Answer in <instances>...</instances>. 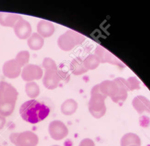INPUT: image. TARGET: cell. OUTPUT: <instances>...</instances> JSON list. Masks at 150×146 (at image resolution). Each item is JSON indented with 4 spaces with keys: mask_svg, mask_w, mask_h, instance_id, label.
<instances>
[{
    "mask_svg": "<svg viewBox=\"0 0 150 146\" xmlns=\"http://www.w3.org/2000/svg\"><path fill=\"white\" fill-rule=\"evenodd\" d=\"M50 112V108L47 105L34 99L23 103L19 109L22 118L30 124H36L44 120Z\"/></svg>",
    "mask_w": 150,
    "mask_h": 146,
    "instance_id": "obj_1",
    "label": "cell"
},
{
    "mask_svg": "<svg viewBox=\"0 0 150 146\" xmlns=\"http://www.w3.org/2000/svg\"><path fill=\"white\" fill-rule=\"evenodd\" d=\"M106 97L100 91L99 84H97L92 88L88 103V110L94 117L100 118L105 113L106 107L104 101Z\"/></svg>",
    "mask_w": 150,
    "mask_h": 146,
    "instance_id": "obj_2",
    "label": "cell"
},
{
    "mask_svg": "<svg viewBox=\"0 0 150 146\" xmlns=\"http://www.w3.org/2000/svg\"><path fill=\"white\" fill-rule=\"evenodd\" d=\"M86 37L74 30L68 29L57 39L59 47L64 51H69L76 46L82 44Z\"/></svg>",
    "mask_w": 150,
    "mask_h": 146,
    "instance_id": "obj_3",
    "label": "cell"
},
{
    "mask_svg": "<svg viewBox=\"0 0 150 146\" xmlns=\"http://www.w3.org/2000/svg\"><path fill=\"white\" fill-rule=\"evenodd\" d=\"M9 140L15 146H37L39 143L38 136L31 131L13 132Z\"/></svg>",
    "mask_w": 150,
    "mask_h": 146,
    "instance_id": "obj_4",
    "label": "cell"
},
{
    "mask_svg": "<svg viewBox=\"0 0 150 146\" xmlns=\"http://www.w3.org/2000/svg\"><path fill=\"white\" fill-rule=\"evenodd\" d=\"M94 55L97 57L100 63H109L117 65L120 68H124L126 67L125 64L120 59L101 45H98L97 47L94 51Z\"/></svg>",
    "mask_w": 150,
    "mask_h": 146,
    "instance_id": "obj_5",
    "label": "cell"
},
{
    "mask_svg": "<svg viewBox=\"0 0 150 146\" xmlns=\"http://www.w3.org/2000/svg\"><path fill=\"white\" fill-rule=\"evenodd\" d=\"M48 131L51 138L56 141L63 139L69 133L66 125L60 120H54L50 122Z\"/></svg>",
    "mask_w": 150,
    "mask_h": 146,
    "instance_id": "obj_6",
    "label": "cell"
},
{
    "mask_svg": "<svg viewBox=\"0 0 150 146\" xmlns=\"http://www.w3.org/2000/svg\"><path fill=\"white\" fill-rule=\"evenodd\" d=\"M21 74L22 79L28 82L40 79L42 78L43 72L39 65L28 64L23 67Z\"/></svg>",
    "mask_w": 150,
    "mask_h": 146,
    "instance_id": "obj_7",
    "label": "cell"
},
{
    "mask_svg": "<svg viewBox=\"0 0 150 146\" xmlns=\"http://www.w3.org/2000/svg\"><path fill=\"white\" fill-rule=\"evenodd\" d=\"M60 80L58 69L45 70L43 77V84L46 88L50 90L56 88Z\"/></svg>",
    "mask_w": 150,
    "mask_h": 146,
    "instance_id": "obj_8",
    "label": "cell"
},
{
    "mask_svg": "<svg viewBox=\"0 0 150 146\" xmlns=\"http://www.w3.org/2000/svg\"><path fill=\"white\" fill-rule=\"evenodd\" d=\"M22 67L15 59H12L6 61L2 66L4 75L10 79H14L21 74Z\"/></svg>",
    "mask_w": 150,
    "mask_h": 146,
    "instance_id": "obj_9",
    "label": "cell"
},
{
    "mask_svg": "<svg viewBox=\"0 0 150 146\" xmlns=\"http://www.w3.org/2000/svg\"><path fill=\"white\" fill-rule=\"evenodd\" d=\"M13 28L16 36L21 39H28L32 34V26L30 23L23 18L16 23Z\"/></svg>",
    "mask_w": 150,
    "mask_h": 146,
    "instance_id": "obj_10",
    "label": "cell"
},
{
    "mask_svg": "<svg viewBox=\"0 0 150 146\" xmlns=\"http://www.w3.org/2000/svg\"><path fill=\"white\" fill-rule=\"evenodd\" d=\"M0 91L4 101L16 102L18 92L16 88L9 83L5 81L0 82Z\"/></svg>",
    "mask_w": 150,
    "mask_h": 146,
    "instance_id": "obj_11",
    "label": "cell"
},
{
    "mask_svg": "<svg viewBox=\"0 0 150 146\" xmlns=\"http://www.w3.org/2000/svg\"><path fill=\"white\" fill-rule=\"evenodd\" d=\"M118 86V91L116 95L111 98L113 102L120 103L124 102L128 96V89L126 86V79L121 77H118L113 79Z\"/></svg>",
    "mask_w": 150,
    "mask_h": 146,
    "instance_id": "obj_12",
    "label": "cell"
},
{
    "mask_svg": "<svg viewBox=\"0 0 150 146\" xmlns=\"http://www.w3.org/2000/svg\"><path fill=\"white\" fill-rule=\"evenodd\" d=\"M100 91L106 97H114L118 91V86L114 80H105L99 84Z\"/></svg>",
    "mask_w": 150,
    "mask_h": 146,
    "instance_id": "obj_13",
    "label": "cell"
},
{
    "mask_svg": "<svg viewBox=\"0 0 150 146\" xmlns=\"http://www.w3.org/2000/svg\"><path fill=\"white\" fill-rule=\"evenodd\" d=\"M36 29L37 33L43 38L51 36L54 32V25L46 20H40L37 24Z\"/></svg>",
    "mask_w": 150,
    "mask_h": 146,
    "instance_id": "obj_14",
    "label": "cell"
},
{
    "mask_svg": "<svg viewBox=\"0 0 150 146\" xmlns=\"http://www.w3.org/2000/svg\"><path fill=\"white\" fill-rule=\"evenodd\" d=\"M132 104L139 114L144 111L150 113V101L142 95L135 97L132 101Z\"/></svg>",
    "mask_w": 150,
    "mask_h": 146,
    "instance_id": "obj_15",
    "label": "cell"
},
{
    "mask_svg": "<svg viewBox=\"0 0 150 146\" xmlns=\"http://www.w3.org/2000/svg\"><path fill=\"white\" fill-rule=\"evenodd\" d=\"M22 17L18 14L9 12H0V25L6 27L13 28L16 23Z\"/></svg>",
    "mask_w": 150,
    "mask_h": 146,
    "instance_id": "obj_16",
    "label": "cell"
},
{
    "mask_svg": "<svg viewBox=\"0 0 150 146\" xmlns=\"http://www.w3.org/2000/svg\"><path fill=\"white\" fill-rule=\"evenodd\" d=\"M70 69L71 72L75 75H80L88 71L84 65V60L80 57H76L71 61Z\"/></svg>",
    "mask_w": 150,
    "mask_h": 146,
    "instance_id": "obj_17",
    "label": "cell"
},
{
    "mask_svg": "<svg viewBox=\"0 0 150 146\" xmlns=\"http://www.w3.org/2000/svg\"><path fill=\"white\" fill-rule=\"evenodd\" d=\"M27 44L30 49L38 51L43 47L44 45V38L37 32H33L28 38Z\"/></svg>",
    "mask_w": 150,
    "mask_h": 146,
    "instance_id": "obj_18",
    "label": "cell"
},
{
    "mask_svg": "<svg viewBox=\"0 0 150 146\" xmlns=\"http://www.w3.org/2000/svg\"><path fill=\"white\" fill-rule=\"evenodd\" d=\"M78 107L77 102L73 99H68L64 101L61 105V112L66 115H70L74 114Z\"/></svg>",
    "mask_w": 150,
    "mask_h": 146,
    "instance_id": "obj_19",
    "label": "cell"
},
{
    "mask_svg": "<svg viewBox=\"0 0 150 146\" xmlns=\"http://www.w3.org/2000/svg\"><path fill=\"white\" fill-rule=\"evenodd\" d=\"M25 88L26 95L32 99L37 98L40 94L39 87L34 81L28 82L26 84Z\"/></svg>",
    "mask_w": 150,
    "mask_h": 146,
    "instance_id": "obj_20",
    "label": "cell"
},
{
    "mask_svg": "<svg viewBox=\"0 0 150 146\" xmlns=\"http://www.w3.org/2000/svg\"><path fill=\"white\" fill-rule=\"evenodd\" d=\"M129 144H137L139 146L141 141L139 137L133 133L125 134L121 139V146H128Z\"/></svg>",
    "mask_w": 150,
    "mask_h": 146,
    "instance_id": "obj_21",
    "label": "cell"
},
{
    "mask_svg": "<svg viewBox=\"0 0 150 146\" xmlns=\"http://www.w3.org/2000/svg\"><path fill=\"white\" fill-rule=\"evenodd\" d=\"M15 103L3 101L0 104V114L5 117L11 115L15 110Z\"/></svg>",
    "mask_w": 150,
    "mask_h": 146,
    "instance_id": "obj_22",
    "label": "cell"
},
{
    "mask_svg": "<svg viewBox=\"0 0 150 146\" xmlns=\"http://www.w3.org/2000/svg\"><path fill=\"white\" fill-rule=\"evenodd\" d=\"M100 62L94 54H90L84 60V65L87 70H93L97 68Z\"/></svg>",
    "mask_w": 150,
    "mask_h": 146,
    "instance_id": "obj_23",
    "label": "cell"
},
{
    "mask_svg": "<svg viewBox=\"0 0 150 146\" xmlns=\"http://www.w3.org/2000/svg\"><path fill=\"white\" fill-rule=\"evenodd\" d=\"M30 58V54L28 51H21L19 52L15 58V59L18 62V64L22 67L28 64Z\"/></svg>",
    "mask_w": 150,
    "mask_h": 146,
    "instance_id": "obj_24",
    "label": "cell"
},
{
    "mask_svg": "<svg viewBox=\"0 0 150 146\" xmlns=\"http://www.w3.org/2000/svg\"><path fill=\"white\" fill-rule=\"evenodd\" d=\"M126 86L128 91L140 89L139 81L135 77H131L126 79Z\"/></svg>",
    "mask_w": 150,
    "mask_h": 146,
    "instance_id": "obj_25",
    "label": "cell"
},
{
    "mask_svg": "<svg viewBox=\"0 0 150 146\" xmlns=\"http://www.w3.org/2000/svg\"><path fill=\"white\" fill-rule=\"evenodd\" d=\"M42 66L45 70L57 69L55 61L51 58L45 57L42 62Z\"/></svg>",
    "mask_w": 150,
    "mask_h": 146,
    "instance_id": "obj_26",
    "label": "cell"
},
{
    "mask_svg": "<svg viewBox=\"0 0 150 146\" xmlns=\"http://www.w3.org/2000/svg\"><path fill=\"white\" fill-rule=\"evenodd\" d=\"M58 74L59 75V77H60L61 80H63L66 82H67L69 81L70 76V74H69V72L63 71V70L58 69Z\"/></svg>",
    "mask_w": 150,
    "mask_h": 146,
    "instance_id": "obj_27",
    "label": "cell"
},
{
    "mask_svg": "<svg viewBox=\"0 0 150 146\" xmlns=\"http://www.w3.org/2000/svg\"><path fill=\"white\" fill-rule=\"evenodd\" d=\"M79 146H94V143L93 140L89 138H86L81 141Z\"/></svg>",
    "mask_w": 150,
    "mask_h": 146,
    "instance_id": "obj_28",
    "label": "cell"
},
{
    "mask_svg": "<svg viewBox=\"0 0 150 146\" xmlns=\"http://www.w3.org/2000/svg\"><path fill=\"white\" fill-rule=\"evenodd\" d=\"M6 124V118L5 117L0 114V130H2Z\"/></svg>",
    "mask_w": 150,
    "mask_h": 146,
    "instance_id": "obj_29",
    "label": "cell"
},
{
    "mask_svg": "<svg viewBox=\"0 0 150 146\" xmlns=\"http://www.w3.org/2000/svg\"><path fill=\"white\" fill-rule=\"evenodd\" d=\"M3 101H4V100H3V97H2V94H1V91H0V104H1Z\"/></svg>",
    "mask_w": 150,
    "mask_h": 146,
    "instance_id": "obj_30",
    "label": "cell"
},
{
    "mask_svg": "<svg viewBox=\"0 0 150 146\" xmlns=\"http://www.w3.org/2000/svg\"><path fill=\"white\" fill-rule=\"evenodd\" d=\"M52 146H59V145H53Z\"/></svg>",
    "mask_w": 150,
    "mask_h": 146,
    "instance_id": "obj_31",
    "label": "cell"
},
{
    "mask_svg": "<svg viewBox=\"0 0 150 146\" xmlns=\"http://www.w3.org/2000/svg\"><path fill=\"white\" fill-rule=\"evenodd\" d=\"M0 146H1V145H0Z\"/></svg>",
    "mask_w": 150,
    "mask_h": 146,
    "instance_id": "obj_32",
    "label": "cell"
}]
</instances>
